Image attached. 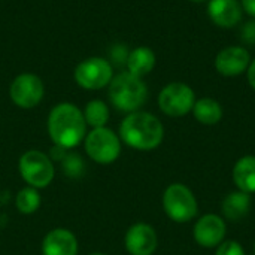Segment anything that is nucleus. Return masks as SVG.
Instances as JSON below:
<instances>
[{"label":"nucleus","instance_id":"obj_23","mask_svg":"<svg viewBox=\"0 0 255 255\" xmlns=\"http://www.w3.org/2000/svg\"><path fill=\"white\" fill-rule=\"evenodd\" d=\"M111 60L117 64V66H126L127 58L130 51L127 49V46L124 43H117L111 48Z\"/></svg>","mask_w":255,"mask_h":255},{"label":"nucleus","instance_id":"obj_16","mask_svg":"<svg viewBox=\"0 0 255 255\" xmlns=\"http://www.w3.org/2000/svg\"><path fill=\"white\" fill-rule=\"evenodd\" d=\"M233 182L238 190L255 193V155H244L233 166Z\"/></svg>","mask_w":255,"mask_h":255},{"label":"nucleus","instance_id":"obj_17","mask_svg":"<svg viewBox=\"0 0 255 255\" xmlns=\"http://www.w3.org/2000/svg\"><path fill=\"white\" fill-rule=\"evenodd\" d=\"M155 61H157V58L151 48L137 46L130 51L126 67H127V72H130L139 78H143L145 75L152 72V69L155 67Z\"/></svg>","mask_w":255,"mask_h":255},{"label":"nucleus","instance_id":"obj_5","mask_svg":"<svg viewBox=\"0 0 255 255\" xmlns=\"http://www.w3.org/2000/svg\"><path fill=\"white\" fill-rule=\"evenodd\" d=\"M18 172L28 187L42 190L54 181L55 166L48 154L39 149H30L19 157Z\"/></svg>","mask_w":255,"mask_h":255},{"label":"nucleus","instance_id":"obj_11","mask_svg":"<svg viewBox=\"0 0 255 255\" xmlns=\"http://www.w3.org/2000/svg\"><path fill=\"white\" fill-rule=\"evenodd\" d=\"M124 247L130 255H152L158 247V236L146 223L133 224L124 236Z\"/></svg>","mask_w":255,"mask_h":255},{"label":"nucleus","instance_id":"obj_1","mask_svg":"<svg viewBox=\"0 0 255 255\" xmlns=\"http://www.w3.org/2000/svg\"><path fill=\"white\" fill-rule=\"evenodd\" d=\"M46 127L54 145L72 149L84 142L88 126L84 112L76 105L63 102L51 109Z\"/></svg>","mask_w":255,"mask_h":255},{"label":"nucleus","instance_id":"obj_22","mask_svg":"<svg viewBox=\"0 0 255 255\" xmlns=\"http://www.w3.org/2000/svg\"><path fill=\"white\" fill-rule=\"evenodd\" d=\"M215 255H247L244 247L238 241H224L217 247Z\"/></svg>","mask_w":255,"mask_h":255},{"label":"nucleus","instance_id":"obj_21","mask_svg":"<svg viewBox=\"0 0 255 255\" xmlns=\"http://www.w3.org/2000/svg\"><path fill=\"white\" fill-rule=\"evenodd\" d=\"M61 167H63V173L67 176V178H72V179H78L84 175L85 172V163H84V158L78 154V152H67L66 157L63 158V161L60 163Z\"/></svg>","mask_w":255,"mask_h":255},{"label":"nucleus","instance_id":"obj_26","mask_svg":"<svg viewBox=\"0 0 255 255\" xmlns=\"http://www.w3.org/2000/svg\"><path fill=\"white\" fill-rule=\"evenodd\" d=\"M247 78H248V82H250L251 88L255 90V58L254 60H251V63H250V66H248Z\"/></svg>","mask_w":255,"mask_h":255},{"label":"nucleus","instance_id":"obj_12","mask_svg":"<svg viewBox=\"0 0 255 255\" xmlns=\"http://www.w3.org/2000/svg\"><path fill=\"white\" fill-rule=\"evenodd\" d=\"M251 63L250 51L245 46H227L215 57V69L220 75L233 78L245 73Z\"/></svg>","mask_w":255,"mask_h":255},{"label":"nucleus","instance_id":"obj_10","mask_svg":"<svg viewBox=\"0 0 255 255\" xmlns=\"http://www.w3.org/2000/svg\"><path fill=\"white\" fill-rule=\"evenodd\" d=\"M226 235H227V224L224 218L217 214L202 215L193 227L194 242L206 250L217 248L220 244H223L226 241Z\"/></svg>","mask_w":255,"mask_h":255},{"label":"nucleus","instance_id":"obj_25","mask_svg":"<svg viewBox=\"0 0 255 255\" xmlns=\"http://www.w3.org/2000/svg\"><path fill=\"white\" fill-rule=\"evenodd\" d=\"M241 4L244 7V12L255 18V0H241Z\"/></svg>","mask_w":255,"mask_h":255},{"label":"nucleus","instance_id":"obj_7","mask_svg":"<svg viewBox=\"0 0 255 255\" xmlns=\"http://www.w3.org/2000/svg\"><path fill=\"white\" fill-rule=\"evenodd\" d=\"M194 90L184 82H170L158 94V108L160 111L172 118L185 117L193 111L196 103Z\"/></svg>","mask_w":255,"mask_h":255},{"label":"nucleus","instance_id":"obj_18","mask_svg":"<svg viewBox=\"0 0 255 255\" xmlns=\"http://www.w3.org/2000/svg\"><path fill=\"white\" fill-rule=\"evenodd\" d=\"M193 117L203 126H215L223 120L224 111L218 100L212 97L197 99L193 106Z\"/></svg>","mask_w":255,"mask_h":255},{"label":"nucleus","instance_id":"obj_28","mask_svg":"<svg viewBox=\"0 0 255 255\" xmlns=\"http://www.w3.org/2000/svg\"><path fill=\"white\" fill-rule=\"evenodd\" d=\"M88 255H108V254H103V253H91V254Z\"/></svg>","mask_w":255,"mask_h":255},{"label":"nucleus","instance_id":"obj_2","mask_svg":"<svg viewBox=\"0 0 255 255\" xmlns=\"http://www.w3.org/2000/svg\"><path fill=\"white\" fill-rule=\"evenodd\" d=\"M120 139L128 148L136 151L157 149L164 139V127L161 121L143 111L127 114L120 126Z\"/></svg>","mask_w":255,"mask_h":255},{"label":"nucleus","instance_id":"obj_19","mask_svg":"<svg viewBox=\"0 0 255 255\" xmlns=\"http://www.w3.org/2000/svg\"><path fill=\"white\" fill-rule=\"evenodd\" d=\"M84 118L87 126H90L91 128L106 127L109 121V108L103 100H90L84 109Z\"/></svg>","mask_w":255,"mask_h":255},{"label":"nucleus","instance_id":"obj_13","mask_svg":"<svg viewBox=\"0 0 255 255\" xmlns=\"http://www.w3.org/2000/svg\"><path fill=\"white\" fill-rule=\"evenodd\" d=\"M208 15L215 25L232 28L242 21L244 7L241 0H209Z\"/></svg>","mask_w":255,"mask_h":255},{"label":"nucleus","instance_id":"obj_8","mask_svg":"<svg viewBox=\"0 0 255 255\" xmlns=\"http://www.w3.org/2000/svg\"><path fill=\"white\" fill-rule=\"evenodd\" d=\"M114 78L112 64L102 57H90L81 61L75 69V81L84 90H102Z\"/></svg>","mask_w":255,"mask_h":255},{"label":"nucleus","instance_id":"obj_29","mask_svg":"<svg viewBox=\"0 0 255 255\" xmlns=\"http://www.w3.org/2000/svg\"><path fill=\"white\" fill-rule=\"evenodd\" d=\"M254 254H255V244H254Z\"/></svg>","mask_w":255,"mask_h":255},{"label":"nucleus","instance_id":"obj_14","mask_svg":"<svg viewBox=\"0 0 255 255\" xmlns=\"http://www.w3.org/2000/svg\"><path fill=\"white\" fill-rule=\"evenodd\" d=\"M42 255H78V239L69 229L57 227L42 241Z\"/></svg>","mask_w":255,"mask_h":255},{"label":"nucleus","instance_id":"obj_24","mask_svg":"<svg viewBox=\"0 0 255 255\" xmlns=\"http://www.w3.org/2000/svg\"><path fill=\"white\" fill-rule=\"evenodd\" d=\"M241 40L245 45H255V18L241 27Z\"/></svg>","mask_w":255,"mask_h":255},{"label":"nucleus","instance_id":"obj_4","mask_svg":"<svg viewBox=\"0 0 255 255\" xmlns=\"http://www.w3.org/2000/svg\"><path fill=\"white\" fill-rule=\"evenodd\" d=\"M164 214L178 224H185L193 221L199 214V203L194 193L184 184H170L161 199Z\"/></svg>","mask_w":255,"mask_h":255},{"label":"nucleus","instance_id":"obj_9","mask_svg":"<svg viewBox=\"0 0 255 255\" xmlns=\"http://www.w3.org/2000/svg\"><path fill=\"white\" fill-rule=\"evenodd\" d=\"M43 94H45L43 82L34 73L18 75L9 87L10 100L21 109L36 108L42 102Z\"/></svg>","mask_w":255,"mask_h":255},{"label":"nucleus","instance_id":"obj_15","mask_svg":"<svg viewBox=\"0 0 255 255\" xmlns=\"http://www.w3.org/2000/svg\"><path fill=\"white\" fill-rule=\"evenodd\" d=\"M251 206H253L251 194L244 193L241 190L232 191L221 202L223 218L229 220L232 223H239V221H242L244 218L248 217V214L251 211Z\"/></svg>","mask_w":255,"mask_h":255},{"label":"nucleus","instance_id":"obj_20","mask_svg":"<svg viewBox=\"0 0 255 255\" xmlns=\"http://www.w3.org/2000/svg\"><path fill=\"white\" fill-rule=\"evenodd\" d=\"M42 199L39 194V190L33 188V187H24L16 193L15 197V206L18 209L19 214L22 215H31L34 214L39 208H40Z\"/></svg>","mask_w":255,"mask_h":255},{"label":"nucleus","instance_id":"obj_27","mask_svg":"<svg viewBox=\"0 0 255 255\" xmlns=\"http://www.w3.org/2000/svg\"><path fill=\"white\" fill-rule=\"evenodd\" d=\"M188 1H193V3H203V1H206V0H188Z\"/></svg>","mask_w":255,"mask_h":255},{"label":"nucleus","instance_id":"obj_3","mask_svg":"<svg viewBox=\"0 0 255 255\" xmlns=\"http://www.w3.org/2000/svg\"><path fill=\"white\" fill-rule=\"evenodd\" d=\"M109 87V100L115 109L121 112H136L146 103L148 87L142 78L130 73L120 72L111 81Z\"/></svg>","mask_w":255,"mask_h":255},{"label":"nucleus","instance_id":"obj_6","mask_svg":"<svg viewBox=\"0 0 255 255\" xmlns=\"http://www.w3.org/2000/svg\"><path fill=\"white\" fill-rule=\"evenodd\" d=\"M84 148L90 160L97 164H112L121 155V139L120 136L108 128L99 127L91 128L84 139Z\"/></svg>","mask_w":255,"mask_h":255}]
</instances>
